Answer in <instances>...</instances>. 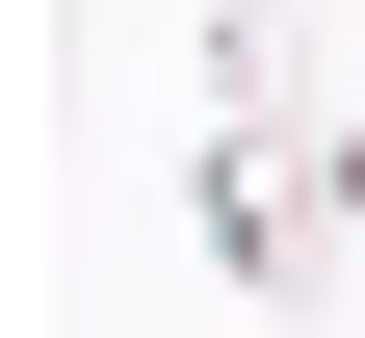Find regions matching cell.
I'll return each mask as SVG.
<instances>
[{
	"label": "cell",
	"mask_w": 365,
	"mask_h": 338,
	"mask_svg": "<svg viewBox=\"0 0 365 338\" xmlns=\"http://www.w3.org/2000/svg\"><path fill=\"white\" fill-rule=\"evenodd\" d=\"M182 78H209L235 130H339V105H313V26H287V0H209V53H182Z\"/></svg>",
	"instance_id": "6da1fadb"
}]
</instances>
